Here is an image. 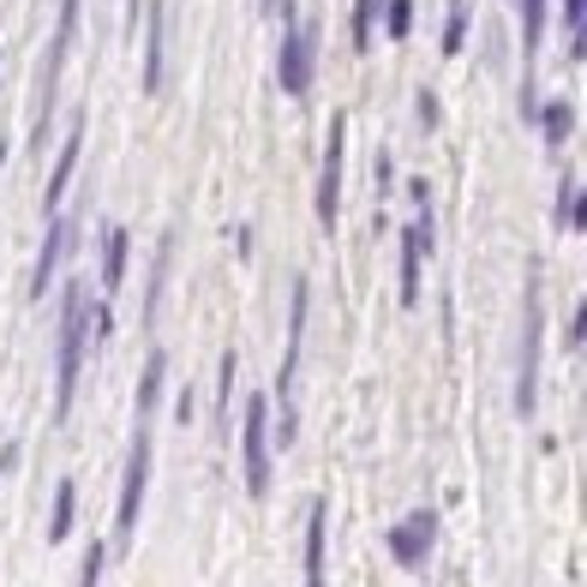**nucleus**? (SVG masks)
<instances>
[{"label":"nucleus","instance_id":"1","mask_svg":"<svg viewBox=\"0 0 587 587\" xmlns=\"http://www.w3.org/2000/svg\"><path fill=\"white\" fill-rule=\"evenodd\" d=\"M84 354H91V288L79 276H66L61 282V336H54V425H66V414H72Z\"/></svg>","mask_w":587,"mask_h":587},{"label":"nucleus","instance_id":"2","mask_svg":"<svg viewBox=\"0 0 587 587\" xmlns=\"http://www.w3.org/2000/svg\"><path fill=\"white\" fill-rule=\"evenodd\" d=\"M306 312H312V282L294 276L288 288V348L282 372H276V414H270V450H288L300 437V402H294V378H300V342H306Z\"/></svg>","mask_w":587,"mask_h":587},{"label":"nucleus","instance_id":"3","mask_svg":"<svg viewBox=\"0 0 587 587\" xmlns=\"http://www.w3.org/2000/svg\"><path fill=\"white\" fill-rule=\"evenodd\" d=\"M539 348H546V270L527 258V288H522V336H516V414L534 420L539 408Z\"/></svg>","mask_w":587,"mask_h":587},{"label":"nucleus","instance_id":"4","mask_svg":"<svg viewBox=\"0 0 587 587\" xmlns=\"http://www.w3.org/2000/svg\"><path fill=\"white\" fill-rule=\"evenodd\" d=\"M79 19H84V0H61V19H54V37H49V54L37 66V109H31V144L24 151L42 156L49 144V121H54V91H61V72H66V54L79 42Z\"/></svg>","mask_w":587,"mask_h":587},{"label":"nucleus","instance_id":"5","mask_svg":"<svg viewBox=\"0 0 587 587\" xmlns=\"http://www.w3.org/2000/svg\"><path fill=\"white\" fill-rule=\"evenodd\" d=\"M276 84H282V96L306 102L318 84V19H294L282 24V42H276Z\"/></svg>","mask_w":587,"mask_h":587},{"label":"nucleus","instance_id":"6","mask_svg":"<svg viewBox=\"0 0 587 587\" xmlns=\"http://www.w3.org/2000/svg\"><path fill=\"white\" fill-rule=\"evenodd\" d=\"M270 395L253 390L246 395V414H240V480H246V497H258L270 492Z\"/></svg>","mask_w":587,"mask_h":587},{"label":"nucleus","instance_id":"7","mask_svg":"<svg viewBox=\"0 0 587 587\" xmlns=\"http://www.w3.org/2000/svg\"><path fill=\"white\" fill-rule=\"evenodd\" d=\"M144 486H151V425H132L121 497H114V552L132 546V527H138V509H144Z\"/></svg>","mask_w":587,"mask_h":587},{"label":"nucleus","instance_id":"8","mask_svg":"<svg viewBox=\"0 0 587 587\" xmlns=\"http://www.w3.org/2000/svg\"><path fill=\"white\" fill-rule=\"evenodd\" d=\"M342 168H348V114H330L325 156H318V193H312V210L325 234H336V216H342Z\"/></svg>","mask_w":587,"mask_h":587},{"label":"nucleus","instance_id":"9","mask_svg":"<svg viewBox=\"0 0 587 587\" xmlns=\"http://www.w3.org/2000/svg\"><path fill=\"white\" fill-rule=\"evenodd\" d=\"M79 246V216H49V228H42V246H37V264H31V282H24V294L31 300H49L54 288V270H61V258Z\"/></svg>","mask_w":587,"mask_h":587},{"label":"nucleus","instance_id":"10","mask_svg":"<svg viewBox=\"0 0 587 587\" xmlns=\"http://www.w3.org/2000/svg\"><path fill=\"white\" fill-rule=\"evenodd\" d=\"M437 546V509H408L402 522L390 527V557L402 569H420Z\"/></svg>","mask_w":587,"mask_h":587},{"label":"nucleus","instance_id":"11","mask_svg":"<svg viewBox=\"0 0 587 587\" xmlns=\"http://www.w3.org/2000/svg\"><path fill=\"white\" fill-rule=\"evenodd\" d=\"M168 84V0H144V96Z\"/></svg>","mask_w":587,"mask_h":587},{"label":"nucleus","instance_id":"12","mask_svg":"<svg viewBox=\"0 0 587 587\" xmlns=\"http://www.w3.org/2000/svg\"><path fill=\"white\" fill-rule=\"evenodd\" d=\"M79 156H84V109L66 121V144H61V156H54V168H49V186H42V216L61 210V198H66L72 174H79Z\"/></svg>","mask_w":587,"mask_h":587},{"label":"nucleus","instance_id":"13","mask_svg":"<svg viewBox=\"0 0 587 587\" xmlns=\"http://www.w3.org/2000/svg\"><path fill=\"white\" fill-rule=\"evenodd\" d=\"M325 539H330V504H306V557H300V587H325Z\"/></svg>","mask_w":587,"mask_h":587},{"label":"nucleus","instance_id":"14","mask_svg":"<svg viewBox=\"0 0 587 587\" xmlns=\"http://www.w3.org/2000/svg\"><path fill=\"white\" fill-rule=\"evenodd\" d=\"M126 264H132V228L109 223L102 228V270H96V288L109 294V300L126 288Z\"/></svg>","mask_w":587,"mask_h":587},{"label":"nucleus","instance_id":"15","mask_svg":"<svg viewBox=\"0 0 587 587\" xmlns=\"http://www.w3.org/2000/svg\"><path fill=\"white\" fill-rule=\"evenodd\" d=\"M395 253H402V270H395V300H402V312H414L420 306V240H414V228H395Z\"/></svg>","mask_w":587,"mask_h":587},{"label":"nucleus","instance_id":"16","mask_svg":"<svg viewBox=\"0 0 587 587\" xmlns=\"http://www.w3.org/2000/svg\"><path fill=\"white\" fill-rule=\"evenodd\" d=\"M168 270H174V234H163V240H156V258H151V282H144V330H156V318H163Z\"/></svg>","mask_w":587,"mask_h":587},{"label":"nucleus","instance_id":"17","mask_svg":"<svg viewBox=\"0 0 587 587\" xmlns=\"http://www.w3.org/2000/svg\"><path fill=\"white\" fill-rule=\"evenodd\" d=\"M534 126H539V138H546V151H564L569 132H576V102H569V96L539 102V109H534Z\"/></svg>","mask_w":587,"mask_h":587},{"label":"nucleus","instance_id":"18","mask_svg":"<svg viewBox=\"0 0 587 587\" xmlns=\"http://www.w3.org/2000/svg\"><path fill=\"white\" fill-rule=\"evenodd\" d=\"M163 378H168V348L151 342V354H144V378H138V425H151L156 395H163Z\"/></svg>","mask_w":587,"mask_h":587},{"label":"nucleus","instance_id":"19","mask_svg":"<svg viewBox=\"0 0 587 587\" xmlns=\"http://www.w3.org/2000/svg\"><path fill=\"white\" fill-rule=\"evenodd\" d=\"M552 228H557V234H576V228H587V210H581V181H576V174H564V181H557Z\"/></svg>","mask_w":587,"mask_h":587},{"label":"nucleus","instance_id":"20","mask_svg":"<svg viewBox=\"0 0 587 587\" xmlns=\"http://www.w3.org/2000/svg\"><path fill=\"white\" fill-rule=\"evenodd\" d=\"M234 390H240V354H234V348H223V360H216V402H210V420H216V425H228Z\"/></svg>","mask_w":587,"mask_h":587},{"label":"nucleus","instance_id":"21","mask_svg":"<svg viewBox=\"0 0 587 587\" xmlns=\"http://www.w3.org/2000/svg\"><path fill=\"white\" fill-rule=\"evenodd\" d=\"M72 522H79V480H61L54 486V516H49V546H61L72 534Z\"/></svg>","mask_w":587,"mask_h":587},{"label":"nucleus","instance_id":"22","mask_svg":"<svg viewBox=\"0 0 587 587\" xmlns=\"http://www.w3.org/2000/svg\"><path fill=\"white\" fill-rule=\"evenodd\" d=\"M378 12H384V0H354V12H348V49L365 54L378 37Z\"/></svg>","mask_w":587,"mask_h":587},{"label":"nucleus","instance_id":"23","mask_svg":"<svg viewBox=\"0 0 587 587\" xmlns=\"http://www.w3.org/2000/svg\"><path fill=\"white\" fill-rule=\"evenodd\" d=\"M467 31H474V12H467V0H450V7H444V31H437V49H444V54H462V49H467Z\"/></svg>","mask_w":587,"mask_h":587},{"label":"nucleus","instance_id":"24","mask_svg":"<svg viewBox=\"0 0 587 587\" xmlns=\"http://www.w3.org/2000/svg\"><path fill=\"white\" fill-rule=\"evenodd\" d=\"M378 24H384V37H390V42H408V37H414V0H384Z\"/></svg>","mask_w":587,"mask_h":587},{"label":"nucleus","instance_id":"25","mask_svg":"<svg viewBox=\"0 0 587 587\" xmlns=\"http://www.w3.org/2000/svg\"><path fill=\"white\" fill-rule=\"evenodd\" d=\"M564 7V31H569V61L587 54V0H557Z\"/></svg>","mask_w":587,"mask_h":587},{"label":"nucleus","instance_id":"26","mask_svg":"<svg viewBox=\"0 0 587 587\" xmlns=\"http://www.w3.org/2000/svg\"><path fill=\"white\" fill-rule=\"evenodd\" d=\"M109 336H114V300H102L91 306V348H109Z\"/></svg>","mask_w":587,"mask_h":587},{"label":"nucleus","instance_id":"27","mask_svg":"<svg viewBox=\"0 0 587 587\" xmlns=\"http://www.w3.org/2000/svg\"><path fill=\"white\" fill-rule=\"evenodd\" d=\"M102 557H109V546L91 539V546H84V564H79V587H96L102 581Z\"/></svg>","mask_w":587,"mask_h":587},{"label":"nucleus","instance_id":"28","mask_svg":"<svg viewBox=\"0 0 587 587\" xmlns=\"http://www.w3.org/2000/svg\"><path fill=\"white\" fill-rule=\"evenodd\" d=\"M414 121H420V132H437V96L432 91H414Z\"/></svg>","mask_w":587,"mask_h":587},{"label":"nucleus","instance_id":"29","mask_svg":"<svg viewBox=\"0 0 587 587\" xmlns=\"http://www.w3.org/2000/svg\"><path fill=\"white\" fill-rule=\"evenodd\" d=\"M372 181H378V204H384V198H390V181H395L390 151H378V156H372Z\"/></svg>","mask_w":587,"mask_h":587},{"label":"nucleus","instance_id":"30","mask_svg":"<svg viewBox=\"0 0 587 587\" xmlns=\"http://www.w3.org/2000/svg\"><path fill=\"white\" fill-rule=\"evenodd\" d=\"M228 234H234V253H240V258H253V246H258V240H253V228H246V223H234Z\"/></svg>","mask_w":587,"mask_h":587},{"label":"nucleus","instance_id":"31","mask_svg":"<svg viewBox=\"0 0 587 587\" xmlns=\"http://www.w3.org/2000/svg\"><path fill=\"white\" fill-rule=\"evenodd\" d=\"M258 7H264V12H270V0H258Z\"/></svg>","mask_w":587,"mask_h":587}]
</instances>
